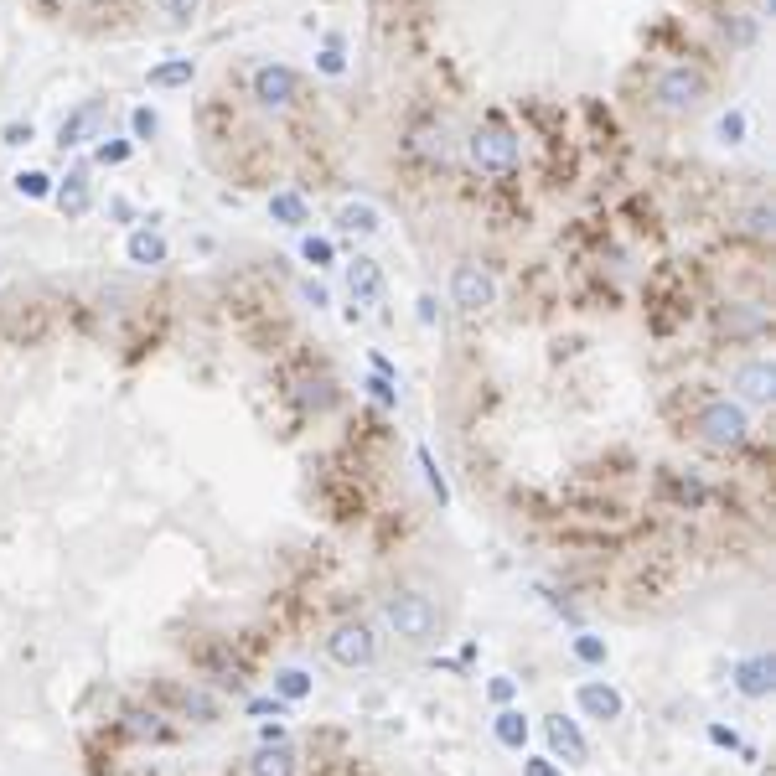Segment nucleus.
<instances>
[{
  "label": "nucleus",
  "instance_id": "nucleus-1",
  "mask_svg": "<svg viewBox=\"0 0 776 776\" xmlns=\"http://www.w3.org/2000/svg\"><path fill=\"white\" fill-rule=\"evenodd\" d=\"M383 621H388V632L414 642V647H430L440 637V606L425 590H394L383 601Z\"/></svg>",
  "mask_w": 776,
  "mask_h": 776
},
{
  "label": "nucleus",
  "instance_id": "nucleus-2",
  "mask_svg": "<svg viewBox=\"0 0 776 776\" xmlns=\"http://www.w3.org/2000/svg\"><path fill=\"white\" fill-rule=\"evenodd\" d=\"M745 435H751V414L735 399H704L694 414V440L709 451H740Z\"/></svg>",
  "mask_w": 776,
  "mask_h": 776
},
{
  "label": "nucleus",
  "instance_id": "nucleus-3",
  "mask_svg": "<svg viewBox=\"0 0 776 776\" xmlns=\"http://www.w3.org/2000/svg\"><path fill=\"white\" fill-rule=\"evenodd\" d=\"M466 156L471 166L482 171V176H513L518 171V135L502 125V119H487V125H476L471 140H466Z\"/></svg>",
  "mask_w": 776,
  "mask_h": 776
},
{
  "label": "nucleus",
  "instance_id": "nucleus-4",
  "mask_svg": "<svg viewBox=\"0 0 776 776\" xmlns=\"http://www.w3.org/2000/svg\"><path fill=\"white\" fill-rule=\"evenodd\" d=\"M151 704L166 714H176V720H197V725H218V699L197 689V683H176V678H161L151 689Z\"/></svg>",
  "mask_w": 776,
  "mask_h": 776
},
{
  "label": "nucleus",
  "instance_id": "nucleus-5",
  "mask_svg": "<svg viewBox=\"0 0 776 776\" xmlns=\"http://www.w3.org/2000/svg\"><path fill=\"white\" fill-rule=\"evenodd\" d=\"M326 658H332L337 668L357 673V668H373L378 663V632L357 616V621H337L332 637H326Z\"/></svg>",
  "mask_w": 776,
  "mask_h": 776
},
{
  "label": "nucleus",
  "instance_id": "nucleus-6",
  "mask_svg": "<svg viewBox=\"0 0 776 776\" xmlns=\"http://www.w3.org/2000/svg\"><path fill=\"white\" fill-rule=\"evenodd\" d=\"M652 99H658L663 114H689L704 99V73L689 68V63H673V68L658 73V83H652Z\"/></svg>",
  "mask_w": 776,
  "mask_h": 776
},
{
  "label": "nucleus",
  "instance_id": "nucleus-7",
  "mask_svg": "<svg viewBox=\"0 0 776 776\" xmlns=\"http://www.w3.org/2000/svg\"><path fill=\"white\" fill-rule=\"evenodd\" d=\"M451 301L461 311H487L497 301V280L482 270V264H456L451 270Z\"/></svg>",
  "mask_w": 776,
  "mask_h": 776
},
{
  "label": "nucleus",
  "instance_id": "nucleus-8",
  "mask_svg": "<svg viewBox=\"0 0 776 776\" xmlns=\"http://www.w3.org/2000/svg\"><path fill=\"white\" fill-rule=\"evenodd\" d=\"M249 83H254V99H259L264 109H285L295 94H301V73L285 68V63H259Z\"/></svg>",
  "mask_w": 776,
  "mask_h": 776
},
{
  "label": "nucleus",
  "instance_id": "nucleus-9",
  "mask_svg": "<svg viewBox=\"0 0 776 776\" xmlns=\"http://www.w3.org/2000/svg\"><path fill=\"white\" fill-rule=\"evenodd\" d=\"M544 740H549V756L564 766H580L585 756H590V740H585V730L575 725V720H564V714H544Z\"/></svg>",
  "mask_w": 776,
  "mask_h": 776
},
{
  "label": "nucleus",
  "instance_id": "nucleus-10",
  "mask_svg": "<svg viewBox=\"0 0 776 776\" xmlns=\"http://www.w3.org/2000/svg\"><path fill=\"white\" fill-rule=\"evenodd\" d=\"M575 704L590 714V720H601V725H616L621 714H626V699L616 683H601V678H585L580 689H575Z\"/></svg>",
  "mask_w": 776,
  "mask_h": 776
},
{
  "label": "nucleus",
  "instance_id": "nucleus-11",
  "mask_svg": "<svg viewBox=\"0 0 776 776\" xmlns=\"http://www.w3.org/2000/svg\"><path fill=\"white\" fill-rule=\"evenodd\" d=\"M197 668L218 683V689H244V668H238V658H233V647H223V642H197Z\"/></svg>",
  "mask_w": 776,
  "mask_h": 776
},
{
  "label": "nucleus",
  "instance_id": "nucleus-12",
  "mask_svg": "<svg viewBox=\"0 0 776 776\" xmlns=\"http://www.w3.org/2000/svg\"><path fill=\"white\" fill-rule=\"evenodd\" d=\"M735 689L745 699H771V689H776V658L771 652H751V658L735 663Z\"/></svg>",
  "mask_w": 776,
  "mask_h": 776
},
{
  "label": "nucleus",
  "instance_id": "nucleus-13",
  "mask_svg": "<svg viewBox=\"0 0 776 776\" xmlns=\"http://www.w3.org/2000/svg\"><path fill=\"white\" fill-rule=\"evenodd\" d=\"M347 290H352L357 306H378V301H383V270H378L373 259L357 254V259L347 264Z\"/></svg>",
  "mask_w": 776,
  "mask_h": 776
},
{
  "label": "nucleus",
  "instance_id": "nucleus-14",
  "mask_svg": "<svg viewBox=\"0 0 776 776\" xmlns=\"http://www.w3.org/2000/svg\"><path fill=\"white\" fill-rule=\"evenodd\" d=\"M528 730H533V725H528V714H523V709H513V704H502V709H497L492 740L502 745V751H518V756H523V751H528Z\"/></svg>",
  "mask_w": 776,
  "mask_h": 776
},
{
  "label": "nucleus",
  "instance_id": "nucleus-15",
  "mask_svg": "<svg viewBox=\"0 0 776 776\" xmlns=\"http://www.w3.org/2000/svg\"><path fill=\"white\" fill-rule=\"evenodd\" d=\"M735 388H740V399L766 404V399L776 394V373H771V363H766V357H756V363H745V368L735 373Z\"/></svg>",
  "mask_w": 776,
  "mask_h": 776
},
{
  "label": "nucleus",
  "instance_id": "nucleus-16",
  "mask_svg": "<svg viewBox=\"0 0 776 776\" xmlns=\"http://www.w3.org/2000/svg\"><path fill=\"white\" fill-rule=\"evenodd\" d=\"M249 776H295L301 766H295V751L290 745H259V751L244 761Z\"/></svg>",
  "mask_w": 776,
  "mask_h": 776
},
{
  "label": "nucleus",
  "instance_id": "nucleus-17",
  "mask_svg": "<svg viewBox=\"0 0 776 776\" xmlns=\"http://www.w3.org/2000/svg\"><path fill=\"white\" fill-rule=\"evenodd\" d=\"M270 218H275L280 228H306V223H311V202L295 192V187H285V192L270 197Z\"/></svg>",
  "mask_w": 776,
  "mask_h": 776
},
{
  "label": "nucleus",
  "instance_id": "nucleus-18",
  "mask_svg": "<svg viewBox=\"0 0 776 776\" xmlns=\"http://www.w3.org/2000/svg\"><path fill=\"white\" fill-rule=\"evenodd\" d=\"M409 156H425V161H440L445 156V125L425 119V125H409V140H404Z\"/></svg>",
  "mask_w": 776,
  "mask_h": 776
},
{
  "label": "nucleus",
  "instance_id": "nucleus-19",
  "mask_svg": "<svg viewBox=\"0 0 776 776\" xmlns=\"http://www.w3.org/2000/svg\"><path fill=\"white\" fill-rule=\"evenodd\" d=\"M311 689H316V678H311L306 668H275V699H285V704H306Z\"/></svg>",
  "mask_w": 776,
  "mask_h": 776
},
{
  "label": "nucleus",
  "instance_id": "nucleus-20",
  "mask_svg": "<svg viewBox=\"0 0 776 776\" xmlns=\"http://www.w3.org/2000/svg\"><path fill=\"white\" fill-rule=\"evenodd\" d=\"M337 228H342V233H363V238H368V233L383 228V213H378L373 202H347L342 213H337Z\"/></svg>",
  "mask_w": 776,
  "mask_h": 776
},
{
  "label": "nucleus",
  "instance_id": "nucleus-21",
  "mask_svg": "<svg viewBox=\"0 0 776 776\" xmlns=\"http://www.w3.org/2000/svg\"><path fill=\"white\" fill-rule=\"evenodd\" d=\"M125 254H130V264H166V238L161 233H151V228H140V233H130V244H125Z\"/></svg>",
  "mask_w": 776,
  "mask_h": 776
},
{
  "label": "nucleus",
  "instance_id": "nucleus-22",
  "mask_svg": "<svg viewBox=\"0 0 776 776\" xmlns=\"http://www.w3.org/2000/svg\"><path fill=\"white\" fill-rule=\"evenodd\" d=\"M125 735H135V740H156V735H166V714L156 709V704H145V709H130L125 714V725H119Z\"/></svg>",
  "mask_w": 776,
  "mask_h": 776
},
{
  "label": "nucleus",
  "instance_id": "nucleus-23",
  "mask_svg": "<svg viewBox=\"0 0 776 776\" xmlns=\"http://www.w3.org/2000/svg\"><path fill=\"white\" fill-rule=\"evenodd\" d=\"M145 78H151V88H187L197 78V63H192V57H171V63L151 68Z\"/></svg>",
  "mask_w": 776,
  "mask_h": 776
},
{
  "label": "nucleus",
  "instance_id": "nucleus-24",
  "mask_svg": "<svg viewBox=\"0 0 776 776\" xmlns=\"http://www.w3.org/2000/svg\"><path fill=\"white\" fill-rule=\"evenodd\" d=\"M57 207H63L68 218H83L88 213V176L83 171H73L63 187H57Z\"/></svg>",
  "mask_w": 776,
  "mask_h": 776
},
{
  "label": "nucleus",
  "instance_id": "nucleus-25",
  "mask_svg": "<svg viewBox=\"0 0 776 776\" xmlns=\"http://www.w3.org/2000/svg\"><path fill=\"white\" fill-rule=\"evenodd\" d=\"M94 119H99V104H83V109H73V114L63 119V130H57V145H63V151H68V145H78V140L88 135V125H94Z\"/></svg>",
  "mask_w": 776,
  "mask_h": 776
},
{
  "label": "nucleus",
  "instance_id": "nucleus-26",
  "mask_svg": "<svg viewBox=\"0 0 776 776\" xmlns=\"http://www.w3.org/2000/svg\"><path fill=\"white\" fill-rule=\"evenodd\" d=\"M301 404L316 409V414H321V409H332V404H337L332 378H326V373H321V378H301Z\"/></svg>",
  "mask_w": 776,
  "mask_h": 776
},
{
  "label": "nucleus",
  "instance_id": "nucleus-27",
  "mask_svg": "<svg viewBox=\"0 0 776 776\" xmlns=\"http://www.w3.org/2000/svg\"><path fill=\"white\" fill-rule=\"evenodd\" d=\"M570 652H575V658H580L585 668H606V658H611V652H606V642L595 637V632H580V637L570 642Z\"/></svg>",
  "mask_w": 776,
  "mask_h": 776
},
{
  "label": "nucleus",
  "instance_id": "nucleus-28",
  "mask_svg": "<svg viewBox=\"0 0 776 776\" xmlns=\"http://www.w3.org/2000/svg\"><path fill=\"white\" fill-rule=\"evenodd\" d=\"M414 456H420V471H425V482H430L435 502H440V507H451V482H445V471L435 466V456L425 451V445H420V451H414Z\"/></svg>",
  "mask_w": 776,
  "mask_h": 776
},
{
  "label": "nucleus",
  "instance_id": "nucleus-29",
  "mask_svg": "<svg viewBox=\"0 0 776 776\" xmlns=\"http://www.w3.org/2000/svg\"><path fill=\"white\" fill-rule=\"evenodd\" d=\"M301 259L321 270V264H332V259H337V244H332V238H301Z\"/></svg>",
  "mask_w": 776,
  "mask_h": 776
},
{
  "label": "nucleus",
  "instance_id": "nucleus-30",
  "mask_svg": "<svg viewBox=\"0 0 776 776\" xmlns=\"http://www.w3.org/2000/svg\"><path fill=\"white\" fill-rule=\"evenodd\" d=\"M363 388H368V399H373V404H383V409H399V383H394V378H378V373H373Z\"/></svg>",
  "mask_w": 776,
  "mask_h": 776
},
{
  "label": "nucleus",
  "instance_id": "nucleus-31",
  "mask_svg": "<svg viewBox=\"0 0 776 776\" xmlns=\"http://www.w3.org/2000/svg\"><path fill=\"white\" fill-rule=\"evenodd\" d=\"M714 135H720L725 145H740V140H745V114H740V109L720 114V125H714Z\"/></svg>",
  "mask_w": 776,
  "mask_h": 776
},
{
  "label": "nucleus",
  "instance_id": "nucleus-32",
  "mask_svg": "<svg viewBox=\"0 0 776 776\" xmlns=\"http://www.w3.org/2000/svg\"><path fill=\"white\" fill-rule=\"evenodd\" d=\"M130 130H135V140H156V130H161L156 109H135V114H130Z\"/></svg>",
  "mask_w": 776,
  "mask_h": 776
},
{
  "label": "nucleus",
  "instance_id": "nucleus-33",
  "mask_svg": "<svg viewBox=\"0 0 776 776\" xmlns=\"http://www.w3.org/2000/svg\"><path fill=\"white\" fill-rule=\"evenodd\" d=\"M16 192H21V197H47L52 182H47L42 171H21V176H16Z\"/></svg>",
  "mask_w": 776,
  "mask_h": 776
},
{
  "label": "nucleus",
  "instance_id": "nucleus-34",
  "mask_svg": "<svg viewBox=\"0 0 776 776\" xmlns=\"http://www.w3.org/2000/svg\"><path fill=\"white\" fill-rule=\"evenodd\" d=\"M321 73H332V78H337V73H347V57H342V42H337V37L321 47Z\"/></svg>",
  "mask_w": 776,
  "mask_h": 776
},
{
  "label": "nucleus",
  "instance_id": "nucleus-35",
  "mask_svg": "<svg viewBox=\"0 0 776 776\" xmlns=\"http://www.w3.org/2000/svg\"><path fill=\"white\" fill-rule=\"evenodd\" d=\"M523 776H564L554 756H523Z\"/></svg>",
  "mask_w": 776,
  "mask_h": 776
},
{
  "label": "nucleus",
  "instance_id": "nucleus-36",
  "mask_svg": "<svg viewBox=\"0 0 776 776\" xmlns=\"http://www.w3.org/2000/svg\"><path fill=\"white\" fill-rule=\"evenodd\" d=\"M156 6H161V16H171V21H192L202 0H156Z\"/></svg>",
  "mask_w": 776,
  "mask_h": 776
},
{
  "label": "nucleus",
  "instance_id": "nucleus-37",
  "mask_svg": "<svg viewBox=\"0 0 776 776\" xmlns=\"http://www.w3.org/2000/svg\"><path fill=\"white\" fill-rule=\"evenodd\" d=\"M513 694H518V683H513V678H492V683H487V699H492L497 709H502V704H513Z\"/></svg>",
  "mask_w": 776,
  "mask_h": 776
},
{
  "label": "nucleus",
  "instance_id": "nucleus-38",
  "mask_svg": "<svg viewBox=\"0 0 776 776\" xmlns=\"http://www.w3.org/2000/svg\"><path fill=\"white\" fill-rule=\"evenodd\" d=\"M709 745H720V751H740V730H730V725H709Z\"/></svg>",
  "mask_w": 776,
  "mask_h": 776
},
{
  "label": "nucleus",
  "instance_id": "nucleus-39",
  "mask_svg": "<svg viewBox=\"0 0 776 776\" xmlns=\"http://www.w3.org/2000/svg\"><path fill=\"white\" fill-rule=\"evenodd\" d=\"M125 156H130V145H125V140H104V145H99V161H104V166H119Z\"/></svg>",
  "mask_w": 776,
  "mask_h": 776
},
{
  "label": "nucleus",
  "instance_id": "nucleus-40",
  "mask_svg": "<svg viewBox=\"0 0 776 776\" xmlns=\"http://www.w3.org/2000/svg\"><path fill=\"white\" fill-rule=\"evenodd\" d=\"M301 301L321 311V306H326V285H321V280H301Z\"/></svg>",
  "mask_w": 776,
  "mask_h": 776
},
{
  "label": "nucleus",
  "instance_id": "nucleus-41",
  "mask_svg": "<svg viewBox=\"0 0 776 776\" xmlns=\"http://www.w3.org/2000/svg\"><path fill=\"white\" fill-rule=\"evenodd\" d=\"M285 709H290V704H285V699H275V694H270V699H249V714H275V720H280Z\"/></svg>",
  "mask_w": 776,
  "mask_h": 776
},
{
  "label": "nucleus",
  "instance_id": "nucleus-42",
  "mask_svg": "<svg viewBox=\"0 0 776 776\" xmlns=\"http://www.w3.org/2000/svg\"><path fill=\"white\" fill-rule=\"evenodd\" d=\"M745 228H751L756 238H766V233H771V207H756V213H751V223H745Z\"/></svg>",
  "mask_w": 776,
  "mask_h": 776
},
{
  "label": "nucleus",
  "instance_id": "nucleus-43",
  "mask_svg": "<svg viewBox=\"0 0 776 776\" xmlns=\"http://www.w3.org/2000/svg\"><path fill=\"white\" fill-rule=\"evenodd\" d=\"M259 745H285V725H259Z\"/></svg>",
  "mask_w": 776,
  "mask_h": 776
},
{
  "label": "nucleus",
  "instance_id": "nucleus-44",
  "mask_svg": "<svg viewBox=\"0 0 776 776\" xmlns=\"http://www.w3.org/2000/svg\"><path fill=\"white\" fill-rule=\"evenodd\" d=\"M32 140V125H6V145H26Z\"/></svg>",
  "mask_w": 776,
  "mask_h": 776
},
{
  "label": "nucleus",
  "instance_id": "nucleus-45",
  "mask_svg": "<svg viewBox=\"0 0 776 776\" xmlns=\"http://www.w3.org/2000/svg\"><path fill=\"white\" fill-rule=\"evenodd\" d=\"M766 776H771V771H766Z\"/></svg>",
  "mask_w": 776,
  "mask_h": 776
}]
</instances>
